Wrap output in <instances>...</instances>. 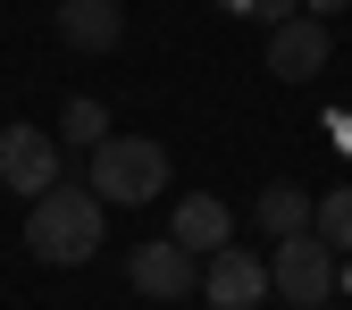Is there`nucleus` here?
Masks as SVG:
<instances>
[{
    "instance_id": "nucleus-1",
    "label": "nucleus",
    "mask_w": 352,
    "mask_h": 310,
    "mask_svg": "<svg viewBox=\"0 0 352 310\" xmlns=\"http://www.w3.org/2000/svg\"><path fill=\"white\" fill-rule=\"evenodd\" d=\"M101 235H109V201L93 185H67L59 176L51 193L25 201V252L42 269H84V260L101 252Z\"/></svg>"
},
{
    "instance_id": "nucleus-2",
    "label": "nucleus",
    "mask_w": 352,
    "mask_h": 310,
    "mask_svg": "<svg viewBox=\"0 0 352 310\" xmlns=\"http://www.w3.org/2000/svg\"><path fill=\"white\" fill-rule=\"evenodd\" d=\"M93 193H101L109 210L160 201V193H168V151H160L151 135H109V143L93 151Z\"/></svg>"
},
{
    "instance_id": "nucleus-3",
    "label": "nucleus",
    "mask_w": 352,
    "mask_h": 310,
    "mask_svg": "<svg viewBox=\"0 0 352 310\" xmlns=\"http://www.w3.org/2000/svg\"><path fill=\"white\" fill-rule=\"evenodd\" d=\"M336 260H344V252H327L319 235H285V243L269 252V294H285L294 310H319V302L336 294Z\"/></svg>"
},
{
    "instance_id": "nucleus-4",
    "label": "nucleus",
    "mask_w": 352,
    "mask_h": 310,
    "mask_svg": "<svg viewBox=\"0 0 352 310\" xmlns=\"http://www.w3.org/2000/svg\"><path fill=\"white\" fill-rule=\"evenodd\" d=\"M126 277H135V294H143V302L176 310L185 294H201V260L176 243V235H160V243H135V252H126Z\"/></svg>"
},
{
    "instance_id": "nucleus-5",
    "label": "nucleus",
    "mask_w": 352,
    "mask_h": 310,
    "mask_svg": "<svg viewBox=\"0 0 352 310\" xmlns=\"http://www.w3.org/2000/svg\"><path fill=\"white\" fill-rule=\"evenodd\" d=\"M59 135H42V126H0V185H9V193H51L59 185Z\"/></svg>"
},
{
    "instance_id": "nucleus-6",
    "label": "nucleus",
    "mask_w": 352,
    "mask_h": 310,
    "mask_svg": "<svg viewBox=\"0 0 352 310\" xmlns=\"http://www.w3.org/2000/svg\"><path fill=\"white\" fill-rule=\"evenodd\" d=\"M201 294H210L218 310H260V294H269V260L243 252V243H218V252L201 260Z\"/></svg>"
},
{
    "instance_id": "nucleus-7",
    "label": "nucleus",
    "mask_w": 352,
    "mask_h": 310,
    "mask_svg": "<svg viewBox=\"0 0 352 310\" xmlns=\"http://www.w3.org/2000/svg\"><path fill=\"white\" fill-rule=\"evenodd\" d=\"M51 34L67 42V51L101 59V51L126 42V9H118V0H59V9H51Z\"/></svg>"
},
{
    "instance_id": "nucleus-8",
    "label": "nucleus",
    "mask_w": 352,
    "mask_h": 310,
    "mask_svg": "<svg viewBox=\"0 0 352 310\" xmlns=\"http://www.w3.org/2000/svg\"><path fill=\"white\" fill-rule=\"evenodd\" d=\"M327 67V17H285L269 25V76L277 84H311Z\"/></svg>"
},
{
    "instance_id": "nucleus-9",
    "label": "nucleus",
    "mask_w": 352,
    "mask_h": 310,
    "mask_svg": "<svg viewBox=\"0 0 352 310\" xmlns=\"http://www.w3.org/2000/svg\"><path fill=\"white\" fill-rule=\"evenodd\" d=\"M168 235L185 243L193 260H210L218 243H235V210L218 201V193H185V201H176V227H168Z\"/></svg>"
},
{
    "instance_id": "nucleus-10",
    "label": "nucleus",
    "mask_w": 352,
    "mask_h": 310,
    "mask_svg": "<svg viewBox=\"0 0 352 310\" xmlns=\"http://www.w3.org/2000/svg\"><path fill=\"white\" fill-rule=\"evenodd\" d=\"M311 210H319V193H302V185H269V193L252 201V218H260V235H269V243L311 235Z\"/></svg>"
},
{
    "instance_id": "nucleus-11",
    "label": "nucleus",
    "mask_w": 352,
    "mask_h": 310,
    "mask_svg": "<svg viewBox=\"0 0 352 310\" xmlns=\"http://www.w3.org/2000/svg\"><path fill=\"white\" fill-rule=\"evenodd\" d=\"M311 235H319L327 252H352V185H327V193H319V210H311Z\"/></svg>"
},
{
    "instance_id": "nucleus-12",
    "label": "nucleus",
    "mask_w": 352,
    "mask_h": 310,
    "mask_svg": "<svg viewBox=\"0 0 352 310\" xmlns=\"http://www.w3.org/2000/svg\"><path fill=\"white\" fill-rule=\"evenodd\" d=\"M59 135H67V143H84V151H101V143H109V109H101L93 93H76V101L59 109Z\"/></svg>"
},
{
    "instance_id": "nucleus-13",
    "label": "nucleus",
    "mask_w": 352,
    "mask_h": 310,
    "mask_svg": "<svg viewBox=\"0 0 352 310\" xmlns=\"http://www.w3.org/2000/svg\"><path fill=\"white\" fill-rule=\"evenodd\" d=\"M227 17H260V25H285V17H302V0H218Z\"/></svg>"
},
{
    "instance_id": "nucleus-14",
    "label": "nucleus",
    "mask_w": 352,
    "mask_h": 310,
    "mask_svg": "<svg viewBox=\"0 0 352 310\" xmlns=\"http://www.w3.org/2000/svg\"><path fill=\"white\" fill-rule=\"evenodd\" d=\"M336 9H352V0H302V17H336Z\"/></svg>"
},
{
    "instance_id": "nucleus-15",
    "label": "nucleus",
    "mask_w": 352,
    "mask_h": 310,
    "mask_svg": "<svg viewBox=\"0 0 352 310\" xmlns=\"http://www.w3.org/2000/svg\"><path fill=\"white\" fill-rule=\"evenodd\" d=\"M336 285H352V252H344V260H336Z\"/></svg>"
},
{
    "instance_id": "nucleus-16",
    "label": "nucleus",
    "mask_w": 352,
    "mask_h": 310,
    "mask_svg": "<svg viewBox=\"0 0 352 310\" xmlns=\"http://www.w3.org/2000/svg\"><path fill=\"white\" fill-rule=\"evenodd\" d=\"M344 151H352V118H344Z\"/></svg>"
},
{
    "instance_id": "nucleus-17",
    "label": "nucleus",
    "mask_w": 352,
    "mask_h": 310,
    "mask_svg": "<svg viewBox=\"0 0 352 310\" xmlns=\"http://www.w3.org/2000/svg\"><path fill=\"white\" fill-rule=\"evenodd\" d=\"M143 310H160V302H143Z\"/></svg>"
},
{
    "instance_id": "nucleus-18",
    "label": "nucleus",
    "mask_w": 352,
    "mask_h": 310,
    "mask_svg": "<svg viewBox=\"0 0 352 310\" xmlns=\"http://www.w3.org/2000/svg\"><path fill=\"white\" fill-rule=\"evenodd\" d=\"M319 310H327V302H319Z\"/></svg>"
}]
</instances>
